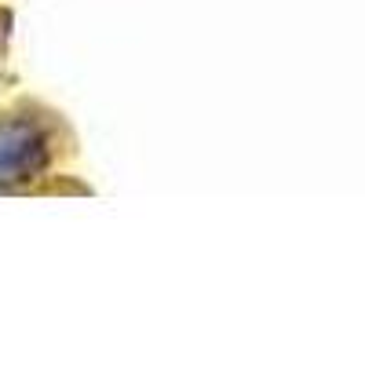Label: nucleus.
Listing matches in <instances>:
<instances>
[{
	"instance_id": "obj_1",
	"label": "nucleus",
	"mask_w": 365,
	"mask_h": 365,
	"mask_svg": "<svg viewBox=\"0 0 365 365\" xmlns=\"http://www.w3.org/2000/svg\"><path fill=\"white\" fill-rule=\"evenodd\" d=\"M66 146V125L41 103L0 110V194H29L51 179Z\"/></svg>"
},
{
	"instance_id": "obj_2",
	"label": "nucleus",
	"mask_w": 365,
	"mask_h": 365,
	"mask_svg": "<svg viewBox=\"0 0 365 365\" xmlns=\"http://www.w3.org/2000/svg\"><path fill=\"white\" fill-rule=\"evenodd\" d=\"M8 41H11V15L0 11V66H4V55H8Z\"/></svg>"
}]
</instances>
